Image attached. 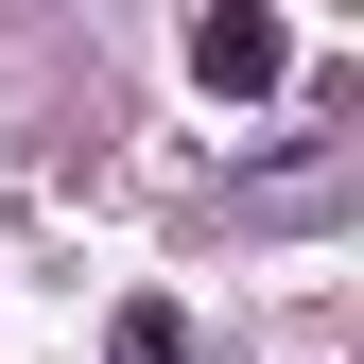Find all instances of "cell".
I'll list each match as a JSON object with an SVG mask.
<instances>
[{
  "label": "cell",
  "instance_id": "7a4b0ae2",
  "mask_svg": "<svg viewBox=\"0 0 364 364\" xmlns=\"http://www.w3.org/2000/svg\"><path fill=\"white\" fill-rule=\"evenodd\" d=\"M122 364H191V312H156V295H139V312H122Z\"/></svg>",
  "mask_w": 364,
  "mask_h": 364
},
{
  "label": "cell",
  "instance_id": "6da1fadb",
  "mask_svg": "<svg viewBox=\"0 0 364 364\" xmlns=\"http://www.w3.org/2000/svg\"><path fill=\"white\" fill-rule=\"evenodd\" d=\"M191 70L225 87V105H243V87H278V70H295V35H278V18H243V0H225V18H191Z\"/></svg>",
  "mask_w": 364,
  "mask_h": 364
}]
</instances>
